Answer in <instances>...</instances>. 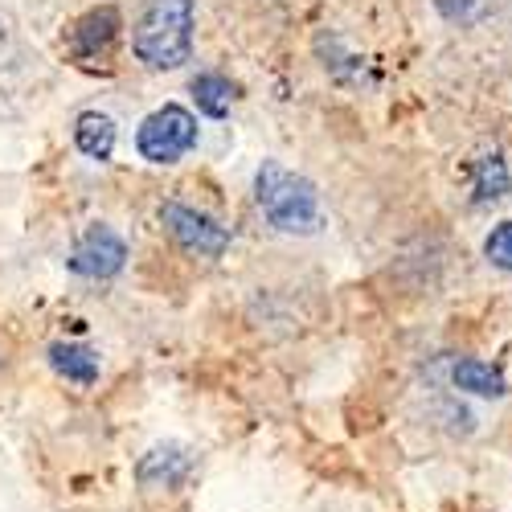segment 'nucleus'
Instances as JSON below:
<instances>
[{
    "label": "nucleus",
    "mask_w": 512,
    "mask_h": 512,
    "mask_svg": "<svg viewBox=\"0 0 512 512\" xmlns=\"http://www.w3.org/2000/svg\"><path fill=\"white\" fill-rule=\"evenodd\" d=\"M115 33H119V13H115L111 5H103V9H95V13H87V17L78 21V29H74V46H78L82 58H95L99 50L111 46Z\"/></svg>",
    "instance_id": "9d476101"
},
{
    "label": "nucleus",
    "mask_w": 512,
    "mask_h": 512,
    "mask_svg": "<svg viewBox=\"0 0 512 512\" xmlns=\"http://www.w3.org/2000/svg\"><path fill=\"white\" fill-rule=\"evenodd\" d=\"M50 365L58 377L74 381V386H95L99 381V353L78 345V340H58V345H50Z\"/></svg>",
    "instance_id": "6e6552de"
},
{
    "label": "nucleus",
    "mask_w": 512,
    "mask_h": 512,
    "mask_svg": "<svg viewBox=\"0 0 512 512\" xmlns=\"http://www.w3.org/2000/svg\"><path fill=\"white\" fill-rule=\"evenodd\" d=\"M193 467H197L193 447L168 439V443H156V447H148V451L140 455V463H136V484H140L144 492H177V488L189 484Z\"/></svg>",
    "instance_id": "423d86ee"
},
{
    "label": "nucleus",
    "mask_w": 512,
    "mask_h": 512,
    "mask_svg": "<svg viewBox=\"0 0 512 512\" xmlns=\"http://www.w3.org/2000/svg\"><path fill=\"white\" fill-rule=\"evenodd\" d=\"M132 50L148 70H177L193 54V0H144Z\"/></svg>",
    "instance_id": "f03ea898"
},
{
    "label": "nucleus",
    "mask_w": 512,
    "mask_h": 512,
    "mask_svg": "<svg viewBox=\"0 0 512 512\" xmlns=\"http://www.w3.org/2000/svg\"><path fill=\"white\" fill-rule=\"evenodd\" d=\"M254 201H259L263 218L283 234L308 238V234H320L324 226L320 189L304 173H291L279 160L259 164V173H254Z\"/></svg>",
    "instance_id": "f257e3e1"
},
{
    "label": "nucleus",
    "mask_w": 512,
    "mask_h": 512,
    "mask_svg": "<svg viewBox=\"0 0 512 512\" xmlns=\"http://www.w3.org/2000/svg\"><path fill=\"white\" fill-rule=\"evenodd\" d=\"M123 263H127V242L103 222L82 230V238L74 242L70 259H66V267L82 279H111L123 271Z\"/></svg>",
    "instance_id": "39448f33"
},
{
    "label": "nucleus",
    "mask_w": 512,
    "mask_h": 512,
    "mask_svg": "<svg viewBox=\"0 0 512 512\" xmlns=\"http://www.w3.org/2000/svg\"><path fill=\"white\" fill-rule=\"evenodd\" d=\"M451 381H455L463 394H476V398H504L508 394L504 373L496 365H488V361H476V357H463L451 369Z\"/></svg>",
    "instance_id": "1a4fd4ad"
},
{
    "label": "nucleus",
    "mask_w": 512,
    "mask_h": 512,
    "mask_svg": "<svg viewBox=\"0 0 512 512\" xmlns=\"http://www.w3.org/2000/svg\"><path fill=\"white\" fill-rule=\"evenodd\" d=\"M193 99L197 107L209 115V119H226L234 99H238V87L226 78V74H197L193 78Z\"/></svg>",
    "instance_id": "9b49d317"
},
{
    "label": "nucleus",
    "mask_w": 512,
    "mask_h": 512,
    "mask_svg": "<svg viewBox=\"0 0 512 512\" xmlns=\"http://www.w3.org/2000/svg\"><path fill=\"white\" fill-rule=\"evenodd\" d=\"M484 254H488V263H492V267L512 271V222L492 226V234L484 238Z\"/></svg>",
    "instance_id": "ddd939ff"
},
{
    "label": "nucleus",
    "mask_w": 512,
    "mask_h": 512,
    "mask_svg": "<svg viewBox=\"0 0 512 512\" xmlns=\"http://www.w3.org/2000/svg\"><path fill=\"white\" fill-rule=\"evenodd\" d=\"M136 148L152 164H177L181 156H189L197 148V119L177 103H164L160 111H152L140 123Z\"/></svg>",
    "instance_id": "7ed1b4c3"
},
{
    "label": "nucleus",
    "mask_w": 512,
    "mask_h": 512,
    "mask_svg": "<svg viewBox=\"0 0 512 512\" xmlns=\"http://www.w3.org/2000/svg\"><path fill=\"white\" fill-rule=\"evenodd\" d=\"M0 37H5V29H0Z\"/></svg>",
    "instance_id": "4468645a"
},
{
    "label": "nucleus",
    "mask_w": 512,
    "mask_h": 512,
    "mask_svg": "<svg viewBox=\"0 0 512 512\" xmlns=\"http://www.w3.org/2000/svg\"><path fill=\"white\" fill-rule=\"evenodd\" d=\"M160 222L168 226L189 254H201V259H222L230 250V226H222L218 218L193 209V205H181V201H164L160 205Z\"/></svg>",
    "instance_id": "20e7f679"
},
{
    "label": "nucleus",
    "mask_w": 512,
    "mask_h": 512,
    "mask_svg": "<svg viewBox=\"0 0 512 512\" xmlns=\"http://www.w3.org/2000/svg\"><path fill=\"white\" fill-rule=\"evenodd\" d=\"M115 140H119V132H115V119L111 115H103V111L78 115V123H74V148L87 156V160H99V164L111 160Z\"/></svg>",
    "instance_id": "0eeeda50"
},
{
    "label": "nucleus",
    "mask_w": 512,
    "mask_h": 512,
    "mask_svg": "<svg viewBox=\"0 0 512 512\" xmlns=\"http://www.w3.org/2000/svg\"><path fill=\"white\" fill-rule=\"evenodd\" d=\"M508 185H512L508 164H504L500 156H484L480 168H476V197H480V201H496V197L508 193Z\"/></svg>",
    "instance_id": "f8f14e48"
}]
</instances>
